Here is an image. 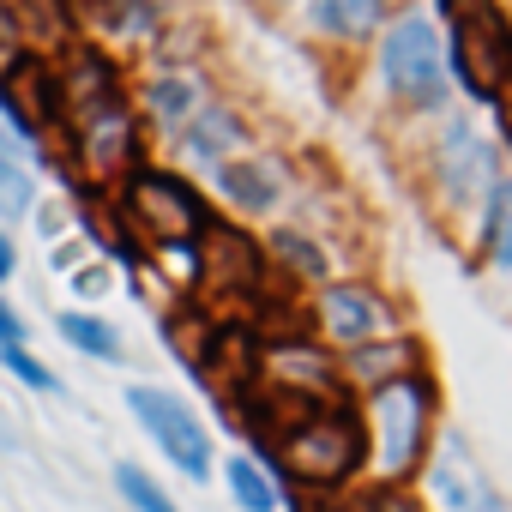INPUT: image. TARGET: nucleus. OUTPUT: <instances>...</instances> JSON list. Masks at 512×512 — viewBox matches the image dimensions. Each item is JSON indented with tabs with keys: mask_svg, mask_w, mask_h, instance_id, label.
<instances>
[{
	"mask_svg": "<svg viewBox=\"0 0 512 512\" xmlns=\"http://www.w3.org/2000/svg\"><path fill=\"white\" fill-rule=\"evenodd\" d=\"M362 434H368V476H374L368 488H410L428 446H434V380H428V368L368 392Z\"/></svg>",
	"mask_w": 512,
	"mask_h": 512,
	"instance_id": "1",
	"label": "nucleus"
},
{
	"mask_svg": "<svg viewBox=\"0 0 512 512\" xmlns=\"http://www.w3.org/2000/svg\"><path fill=\"white\" fill-rule=\"evenodd\" d=\"M115 211H121V229L139 241V247H157V253H193L199 247V235H205V199L181 181V175H169V169H157V163H139L127 181H121V193H115Z\"/></svg>",
	"mask_w": 512,
	"mask_h": 512,
	"instance_id": "2",
	"label": "nucleus"
},
{
	"mask_svg": "<svg viewBox=\"0 0 512 512\" xmlns=\"http://www.w3.org/2000/svg\"><path fill=\"white\" fill-rule=\"evenodd\" d=\"M446 13V73L476 103H494L512 85V19L500 0H440Z\"/></svg>",
	"mask_w": 512,
	"mask_h": 512,
	"instance_id": "3",
	"label": "nucleus"
},
{
	"mask_svg": "<svg viewBox=\"0 0 512 512\" xmlns=\"http://www.w3.org/2000/svg\"><path fill=\"white\" fill-rule=\"evenodd\" d=\"M374 67H380V85L398 109L410 115H440L452 85H446V43L434 31L428 13H404L380 31V49H374Z\"/></svg>",
	"mask_w": 512,
	"mask_h": 512,
	"instance_id": "4",
	"label": "nucleus"
},
{
	"mask_svg": "<svg viewBox=\"0 0 512 512\" xmlns=\"http://www.w3.org/2000/svg\"><path fill=\"white\" fill-rule=\"evenodd\" d=\"M61 151H67V163L85 181H127L139 169V151H145L139 115H133L127 91L121 97H103L91 109L61 115Z\"/></svg>",
	"mask_w": 512,
	"mask_h": 512,
	"instance_id": "5",
	"label": "nucleus"
},
{
	"mask_svg": "<svg viewBox=\"0 0 512 512\" xmlns=\"http://www.w3.org/2000/svg\"><path fill=\"white\" fill-rule=\"evenodd\" d=\"M416 476H422L428 512H512V500L500 494V482L482 470V458L470 452L458 428H434V446Z\"/></svg>",
	"mask_w": 512,
	"mask_h": 512,
	"instance_id": "6",
	"label": "nucleus"
},
{
	"mask_svg": "<svg viewBox=\"0 0 512 512\" xmlns=\"http://www.w3.org/2000/svg\"><path fill=\"white\" fill-rule=\"evenodd\" d=\"M127 410L139 416V428L157 440V452L187 482H205L211 476V440H205V428H199V416H193L187 398H175L163 386H127Z\"/></svg>",
	"mask_w": 512,
	"mask_h": 512,
	"instance_id": "7",
	"label": "nucleus"
},
{
	"mask_svg": "<svg viewBox=\"0 0 512 512\" xmlns=\"http://www.w3.org/2000/svg\"><path fill=\"white\" fill-rule=\"evenodd\" d=\"M428 163H434V199H440L446 217L482 205L488 187H494V145L470 121H446V133L434 139V157Z\"/></svg>",
	"mask_w": 512,
	"mask_h": 512,
	"instance_id": "8",
	"label": "nucleus"
},
{
	"mask_svg": "<svg viewBox=\"0 0 512 512\" xmlns=\"http://www.w3.org/2000/svg\"><path fill=\"white\" fill-rule=\"evenodd\" d=\"M0 121L13 127L19 145H37V139H61V91H55V67L43 55H13L0 67Z\"/></svg>",
	"mask_w": 512,
	"mask_h": 512,
	"instance_id": "9",
	"label": "nucleus"
},
{
	"mask_svg": "<svg viewBox=\"0 0 512 512\" xmlns=\"http://www.w3.org/2000/svg\"><path fill=\"white\" fill-rule=\"evenodd\" d=\"M193 278L211 290V296H260L266 284V247L241 235L235 223H205L199 247H193Z\"/></svg>",
	"mask_w": 512,
	"mask_h": 512,
	"instance_id": "10",
	"label": "nucleus"
},
{
	"mask_svg": "<svg viewBox=\"0 0 512 512\" xmlns=\"http://www.w3.org/2000/svg\"><path fill=\"white\" fill-rule=\"evenodd\" d=\"M314 332L326 344H338V350H362V344L398 338V320H392V308L368 284H320V296H314Z\"/></svg>",
	"mask_w": 512,
	"mask_h": 512,
	"instance_id": "11",
	"label": "nucleus"
},
{
	"mask_svg": "<svg viewBox=\"0 0 512 512\" xmlns=\"http://www.w3.org/2000/svg\"><path fill=\"white\" fill-rule=\"evenodd\" d=\"M410 374H422V344H416L410 332L338 356V380H344V392H380V386L410 380Z\"/></svg>",
	"mask_w": 512,
	"mask_h": 512,
	"instance_id": "12",
	"label": "nucleus"
},
{
	"mask_svg": "<svg viewBox=\"0 0 512 512\" xmlns=\"http://www.w3.org/2000/svg\"><path fill=\"white\" fill-rule=\"evenodd\" d=\"M217 187H223V199H229L235 211L266 217V211H278V205H284L290 175H284V163H272V157H235V163H223V169H217Z\"/></svg>",
	"mask_w": 512,
	"mask_h": 512,
	"instance_id": "13",
	"label": "nucleus"
},
{
	"mask_svg": "<svg viewBox=\"0 0 512 512\" xmlns=\"http://www.w3.org/2000/svg\"><path fill=\"white\" fill-rule=\"evenodd\" d=\"M247 145V127H241V115L235 109H199L187 127H181V151H187V163H199V169H223V163H235V151Z\"/></svg>",
	"mask_w": 512,
	"mask_h": 512,
	"instance_id": "14",
	"label": "nucleus"
},
{
	"mask_svg": "<svg viewBox=\"0 0 512 512\" xmlns=\"http://www.w3.org/2000/svg\"><path fill=\"white\" fill-rule=\"evenodd\" d=\"M476 253L488 266L512 272V181L494 175L488 199H482V223H476Z\"/></svg>",
	"mask_w": 512,
	"mask_h": 512,
	"instance_id": "15",
	"label": "nucleus"
},
{
	"mask_svg": "<svg viewBox=\"0 0 512 512\" xmlns=\"http://www.w3.org/2000/svg\"><path fill=\"white\" fill-rule=\"evenodd\" d=\"M380 19H386V0H314V25L332 43H362L380 31Z\"/></svg>",
	"mask_w": 512,
	"mask_h": 512,
	"instance_id": "16",
	"label": "nucleus"
},
{
	"mask_svg": "<svg viewBox=\"0 0 512 512\" xmlns=\"http://www.w3.org/2000/svg\"><path fill=\"white\" fill-rule=\"evenodd\" d=\"M223 482H229V500H235L241 512H278V506H284V488L272 482V470H266L260 458H247V452H235V458L223 464Z\"/></svg>",
	"mask_w": 512,
	"mask_h": 512,
	"instance_id": "17",
	"label": "nucleus"
},
{
	"mask_svg": "<svg viewBox=\"0 0 512 512\" xmlns=\"http://www.w3.org/2000/svg\"><path fill=\"white\" fill-rule=\"evenodd\" d=\"M55 332L79 350V356H97V362H121V338H115V326L103 320V314H85V308H67L61 320H55Z\"/></svg>",
	"mask_w": 512,
	"mask_h": 512,
	"instance_id": "18",
	"label": "nucleus"
},
{
	"mask_svg": "<svg viewBox=\"0 0 512 512\" xmlns=\"http://www.w3.org/2000/svg\"><path fill=\"white\" fill-rule=\"evenodd\" d=\"M272 253H278L290 272H302V284H332V266H326V253H320L314 235H302V229H278V235H272Z\"/></svg>",
	"mask_w": 512,
	"mask_h": 512,
	"instance_id": "19",
	"label": "nucleus"
},
{
	"mask_svg": "<svg viewBox=\"0 0 512 512\" xmlns=\"http://www.w3.org/2000/svg\"><path fill=\"white\" fill-rule=\"evenodd\" d=\"M31 211H37V181H31V169L7 151V139H0V217L19 223V217H31Z\"/></svg>",
	"mask_w": 512,
	"mask_h": 512,
	"instance_id": "20",
	"label": "nucleus"
},
{
	"mask_svg": "<svg viewBox=\"0 0 512 512\" xmlns=\"http://www.w3.org/2000/svg\"><path fill=\"white\" fill-rule=\"evenodd\" d=\"M145 109H151L157 121H169V127H187L205 103H199V85H193V79H151Z\"/></svg>",
	"mask_w": 512,
	"mask_h": 512,
	"instance_id": "21",
	"label": "nucleus"
},
{
	"mask_svg": "<svg viewBox=\"0 0 512 512\" xmlns=\"http://www.w3.org/2000/svg\"><path fill=\"white\" fill-rule=\"evenodd\" d=\"M115 488H121V500H127L133 512H181V506H175V500H169L139 464H115Z\"/></svg>",
	"mask_w": 512,
	"mask_h": 512,
	"instance_id": "22",
	"label": "nucleus"
},
{
	"mask_svg": "<svg viewBox=\"0 0 512 512\" xmlns=\"http://www.w3.org/2000/svg\"><path fill=\"white\" fill-rule=\"evenodd\" d=\"M0 368H7L13 380H25L31 392H61V380H55V368L49 362H37L25 344H0Z\"/></svg>",
	"mask_w": 512,
	"mask_h": 512,
	"instance_id": "23",
	"label": "nucleus"
},
{
	"mask_svg": "<svg viewBox=\"0 0 512 512\" xmlns=\"http://www.w3.org/2000/svg\"><path fill=\"white\" fill-rule=\"evenodd\" d=\"M356 512H428V506H422L410 488H368Z\"/></svg>",
	"mask_w": 512,
	"mask_h": 512,
	"instance_id": "24",
	"label": "nucleus"
},
{
	"mask_svg": "<svg viewBox=\"0 0 512 512\" xmlns=\"http://www.w3.org/2000/svg\"><path fill=\"white\" fill-rule=\"evenodd\" d=\"M0 344H25V320H19L7 302H0Z\"/></svg>",
	"mask_w": 512,
	"mask_h": 512,
	"instance_id": "25",
	"label": "nucleus"
},
{
	"mask_svg": "<svg viewBox=\"0 0 512 512\" xmlns=\"http://www.w3.org/2000/svg\"><path fill=\"white\" fill-rule=\"evenodd\" d=\"M13 266H19V247L7 241V229H0V284H7V278H13Z\"/></svg>",
	"mask_w": 512,
	"mask_h": 512,
	"instance_id": "26",
	"label": "nucleus"
},
{
	"mask_svg": "<svg viewBox=\"0 0 512 512\" xmlns=\"http://www.w3.org/2000/svg\"><path fill=\"white\" fill-rule=\"evenodd\" d=\"M494 115H500V133H506V145H512V85L494 97Z\"/></svg>",
	"mask_w": 512,
	"mask_h": 512,
	"instance_id": "27",
	"label": "nucleus"
},
{
	"mask_svg": "<svg viewBox=\"0 0 512 512\" xmlns=\"http://www.w3.org/2000/svg\"><path fill=\"white\" fill-rule=\"evenodd\" d=\"M13 55H19V49H13V37H7V25H0V67H7Z\"/></svg>",
	"mask_w": 512,
	"mask_h": 512,
	"instance_id": "28",
	"label": "nucleus"
},
{
	"mask_svg": "<svg viewBox=\"0 0 512 512\" xmlns=\"http://www.w3.org/2000/svg\"><path fill=\"white\" fill-rule=\"evenodd\" d=\"M61 7L67 13H85V7H103V0H61Z\"/></svg>",
	"mask_w": 512,
	"mask_h": 512,
	"instance_id": "29",
	"label": "nucleus"
},
{
	"mask_svg": "<svg viewBox=\"0 0 512 512\" xmlns=\"http://www.w3.org/2000/svg\"><path fill=\"white\" fill-rule=\"evenodd\" d=\"M326 512H338V506H326Z\"/></svg>",
	"mask_w": 512,
	"mask_h": 512,
	"instance_id": "30",
	"label": "nucleus"
}]
</instances>
